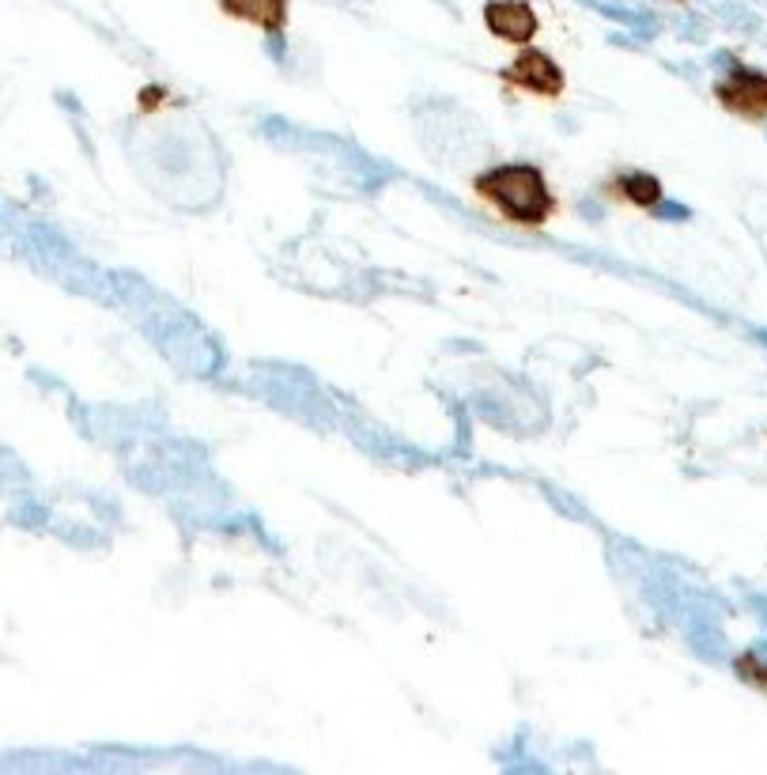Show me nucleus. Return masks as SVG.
Instances as JSON below:
<instances>
[{"mask_svg": "<svg viewBox=\"0 0 767 775\" xmlns=\"http://www.w3.org/2000/svg\"><path fill=\"white\" fill-rule=\"evenodd\" d=\"M484 23L503 43H530L538 35V15L526 4H518V0H492L484 8Z\"/></svg>", "mask_w": 767, "mask_h": 775, "instance_id": "obj_3", "label": "nucleus"}, {"mask_svg": "<svg viewBox=\"0 0 767 775\" xmlns=\"http://www.w3.org/2000/svg\"><path fill=\"white\" fill-rule=\"evenodd\" d=\"M224 8L231 15H238V20L258 23L261 31H272V35L284 27L287 15V0H224Z\"/></svg>", "mask_w": 767, "mask_h": 775, "instance_id": "obj_5", "label": "nucleus"}, {"mask_svg": "<svg viewBox=\"0 0 767 775\" xmlns=\"http://www.w3.org/2000/svg\"><path fill=\"white\" fill-rule=\"evenodd\" d=\"M624 193L632 197V204H642V209H654L662 201V186L654 183L650 175H624Z\"/></svg>", "mask_w": 767, "mask_h": 775, "instance_id": "obj_6", "label": "nucleus"}, {"mask_svg": "<svg viewBox=\"0 0 767 775\" xmlns=\"http://www.w3.org/2000/svg\"><path fill=\"white\" fill-rule=\"evenodd\" d=\"M476 193L499 209L503 220L522 227H541L552 216V193L541 171L530 163H507L476 178Z\"/></svg>", "mask_w": 767, "mask_h": 775, "instance_id": "obj_1", "label": "nucleus"}, {"mask_svg": "<svg viewBox=\"0 0 767 775\" xmlns=\"http://www.w3.org/2000/svg\"><path fill=\"white\" fill-rule=\"evenodd\" d=\"M719 98L741 118H764L767 110V77L756 72H733L725 84H719Z\"/></svg>", "mask_w": 767, "mask_h": 775, "instance_id": "obj_4", "label": "nucleus"}, {"mask_svg": "<svg viewBox=\"0 0 767 775\" xmlns=\"http://www.w3.org/2000/svg\"><path fill=\"white\" fill-rule=\"evenodd\" d=\"M503 80L515 87H526V92H533V95L564 92V72H559L556 64H552V57L541 54V49H526V54H518V61L503 72Z\"/></svg>", "mask_w": 767, "mask_h": 775, "instance_id": "obj_2", "label": "nucleus"}]
</instances>
